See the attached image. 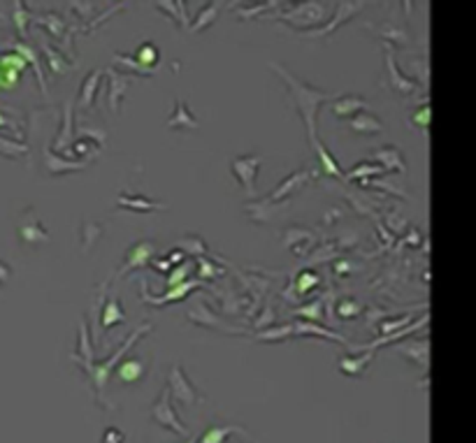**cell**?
I'll use <instances>...</instances> for the list:
<instances>
[{
  "label": "cell",
  "instance_id": "obj_1",
  "mask_svg": "<svg viewBox=\"0 0 476 443\" xmlns=\"http://www.w3.org/2000/svg\"><path fill=\"white\" fill-rule=\"evenodd\" d=\"M272 70H275L279 77L286 81V86H289V93L291 98L296 100V107L302 117V124L307 128V140L312 144L316 140V117H319V110L323 103L328 100H335V93L332 91H323V88H316L312 84H307L305 79L296 77L289 67H284L282 63H275V60H270L267 63Z\"/></svg>",
  "mask_w": 476,
  "mask_h": 443
},
{
  "label": "cell",
  "instance_id": "obj_2",
  "mask_svg": "<svg viewBox=\"0 0 476 443\" xmlns=\"http://www.w3.org/2000/svg\"><path fill=\"white\" fill-rule=\"evenodd\" d=\"M151 330H154V325L151 323H145V325H140L138 330H135L131 337H128L126 341H124V346H119V350L117 353H112L107 360L105 362H84V360H70L74 362V364H79L81 366V371L86 373L88 376V381L93 383V388H95V399H98V404H103L105 406V397H103V390H105V385H107V381H110V373L114 371V366L121 362V357H124L128 350H131L135 343H138V339L142 337V334H149Z\"/></svg>",
  "mask_w": 476,
  "mask_h": 443
},
{
  "label": "cell",
  "instance_id": "obj_3",
  "mask_svg": "<svg viewBox=\"0 0 476 443\" xmlns=\"http://www.w3.org/2000/svg\"><path fill=\"white\" fill-rule=\"evenodd\" d=\"M291 7L289 12H277V14H263V19H279L286 26H291L293 30L300 33H309L326 24L328 10L330 7L326 3H296V5H286Z\"/></svg>",
  "mask_w": 476,
  "mask_h": 443
},
{
  "label": "cell",
  "instance_id": "obj_4",
  "mask_svg": "<svg viewBox=\"0 0 476 443\" xmlns=\"http://www.w3.org/2000/svg\"><path fill=\"white\" fill-rule=\"evenodd\" d=\"M186 318L191 320L193 325L198 327H205V330H214V332H223V334H232V337H246V330H242V327H232L225 323L223 318H218L214 311L207 307L205 300H195L191 307L186 311Z\"/></svg>",
  "mask_w": 476,
  "mask_h": 443
},
{
  "label": "cell",
  "instance_id": "obj_5",
  "mask_svg": "<svg viewBox=\"0 0 476 443\" xmlns=\"http://www.w3.org/2000/svg\"><path fill=\"white\" fill-rule=\"evenodd\" d=\"M168 390L172 395V399L184 404V406H193V404H198L200 399H205V395L191 383V378L186 376L184 366L179 362L172 364L168 371Z\"/></svg>",
  "mask_w": 476,
  "mask_h": 443
},
{
  "label": "cell",
  "instance_id": "obj_6",
  "mask_svg": "<svg viewBox=\"0 0 476 443\" xmlns=\"http://www.w3.org/2000/svg\"><path fill=\"white\" fill-rule=\"evenodd\" d=\"M151 418H154V423H158L161 427H168V430H172L175 434L191 439V430L181 423L175 414V409H172V395L168 390V385L163 388L161 395H158V399L154 402V406H151Z\"/></svg>",
  "mask_w": 476,
  "mask_h": 443
},
{
  "label": "cell",
  "instance_id": "obj_7",
  "mask_svg": "<svg viewBox=\"0 0 476 443\" xmlns=\"http://www.w3.org/2000/svg\"><path fill=\"white\" fill-rule=\"evenodd\" d=\"M260 163H263L260 154H244V156H237L230 160V170L237 177V181L242 183V188H244L249 200L256 197V177H258Z\"/></svg>",
  "mask_w": 476,
  "mask_h": 443
},
{
  "label": "cell",
  "instance_id": "obj_8",
  "mask_svg": "<svg viewBox=\"0 0 476 443\" xmlns=\"http://www.w3.org/2000/svg\"><path fill=\"white\" fill-rule=\"evenodd\" d=\"M291 209H293L291 200L272 202L267 197H256V200H249L244 204L246 216L249 220H253V223H272L275 218H284Z\"/></svg>",
  "mask_w": 476,
  "mask_h": 443
},
{
  "label": "cell",
  "instance_id": "obj_9",
  "mask_svg": "<svg viewBox=\"0 0 476 443\" xmlns=\"http://www.w3.org/2000/svg\"><path fill=\"white\" fill-rule=\"evenodd\" d=\"M362 7H365L362 0H342V3L335 5V14H332V19H328L321 28L309 30L307 35H312V37H330L339 26H344L346 21H351L353 17H358V14L362 12Z\"/></svg>",
  "mask_w": 476,
  "mask_h": 443
},
{
  "label": "cell",
  "instance_id": "obj_10",
  "mask_svg": "<svg viewBox=\"0 0 476 443\" xmlns=\"http://www.w3.org/2000/svg\"><path fill=\"white\" fill-rule=\"evenodd\" d=\"M154 258H156V242L142 239L138 244H133V246L126 251L124 265L119 267V272H117L114 279H121L124 274H131L133 270H142V267H147L151 260H154Z\"/></svg>",
  "mask_w": 476,
  "mask_h": 443
},
{
  "label": "cell",
  "instance_id": "obj_11",
  "mask_svg": "<svg viewBox=\"0 0 476 443\" xmlns=\"http://www.w3.org/2000/svg\"><path fill=\"white\" fill-rule=\"evenodd\" d=\"M19 239L24 244H47L49 242V230L42 225V220L35 216V209H24L17 225Z\"/></svg>",
  "mask_w": 476,
  "mask_h": 443
},
{
  "label": "cell",
  "instance_id": "obj_12",
  "mask_svg": "<svg viewBox=\"0 0 476 443\" xmlns=\"http://www.w3.org/2000/svg\"><path fill=\"white\" fill-rule=\"evenodd\" d=\"M316 179V172H312V170H307V167H300V170H296L293 174H289L279 186L272 190L270 195H265L267 200H272V202H284L286 197H291L293 193H298L300 188H305L309 181H314Z\"/></svg>",
  "mask_w": 476,
  "mask_h": 443
},
{
  "label": "cell",
  "instance_id": "obj_13",
  "mask_svg": "<svg viewBox=\"0 0 476 443\" xmlns=\"http://www.w3.org/2000/svg\"><path fill=\"white\" fill-rule=\"evenodd\" d=\"M140 286H142V297H140V300H142V302H147V304H151V307H163V304H172V302H177V300H184V297H186L188 293H193V290L202 288L200 281H186V284L175 286V288H168V293L161 295V297H156V295H151V293H149L147 281H142Z\"/></svg>",
  "mask_w": 476,
  "mask_h": 443
},
{
  "label": "cell",
  "instance_id": "obj_14",
  "mask_svg": "<svg viewBox=\"0 0 476 443\" xmlns=\"http://www.w3.org/2000/svg\"><path fill=\"white\" fill-rule=\"evenodd\" d=\"M284 244L286 249L293 251V256L298 258H305L309 251H312V246L316 244V232L309 230V227L305 225H293V227H286L284 232Z\"/></svg>",
  "mask_w": 476,
  "mask_h": 443
},
{
  "label": "cell",
  "instance_id": "obj_15",
  "mask_svg": "<svg viewBox=\"0 0 476 443\" xmlns=\"http://www.w3.org/2000/svg\"><path fill=\"white\" fill-rule=\"evenodd\" d=\"M147 371H149V360H145V357H140V355L126 357V360H121L114 366V376L121 385L140 383V381L147 376Z\"/></svg>",
  "mask_w": 476,
  "mask_h": 443
},
{
  "label": "cell",
  "instance_id": "obj_16",
  "mask_svg": "<svg viewBox=\"0 0 476 443\" xmlns=\"http://www.w3.org/2000/svg\"><path fill=\"white\" fill-rule=\"evenodd\" d=\"M293 337H321V339H330V341L344 343V346H349L353 350L362 348V346H358V343H351L346 337H342L339 332L328 330V327H323L319 323H309V320H298V323H293Z\"/></svg>",
  "mask_w": 476,
  "mask_h": 443
},
{
  "label": "cell",
  "instance_id": "obj_17",
  "mask_svg": "<svg viewBox=\"0 0 476 443\" xmlns=\"http://www.w3.org/2000/svg\"><path fill=\"white\" fill-rule=\"evenodd\" d=\"M107 77H110V88H107V107L112 114H119L121 100L126 98V91L131 88L133 79L128 74H121L119 67H107Z\"/></svg>",
  "mask_w": 476,
  "mask_h": 443
},
{
  "label": "cell",
  "instance_id": "obj_18",
  "mask_svg": "<svg viewBox=\"0 0 476 443\" xmlns=\"http://www.w3.org/2000/svg\"><path fill=\"white\" fill-rule=\"evenodd\" d=\"M386 72H388V86L395 91V93L411 95L414 91H416V81L399 72V67L395 63V53H392V47L386 49Z\"/></svg>",
  "mask_w": 476,
  "mask_h": 443
},
{
  "label": "cell",
  "instance_id": "obj_19",
  "mask_svg": "<svg viewBox=\"0 0 476 443\" xmlns=\"http://www.w3.org/2000/svg\"><path fill=\"white\" fill-rule=\"evenodd\" d=\"M44 167H47V172L51 174V177H63V174L84 170V167H88V163H81V160H74V158L58 156V154H54V151L47 147V149H44Z\"/></svg>",
  "mask_w": 476,
  "mask_h": 443
},
{
  "label": "cell",
  "instance_id": "obj_20",
  "mask_svg": "<svg viewBox=\"0 0 476 443\" xmlns=\"http://www.w3.org/2000/svg\"><path fill=\"white\" fill-rule=\"evenodd\" d=\"M369 158L374 160L376 165L383 167V172H406V163H404V156L402 151L397 147H392V144H386V147L381 149H374Z\"/></svg>",
  "mask_w": 476,
  "mask_h": 443
},
{
  "label": "cell",
  "instance_id": "obj_21",
  "mask_svg": "<svg viewBox=\"0 0 476 443\" xmlns=\"http://www.w3.org/2000/svg\"><path fill=\"white\" fill-rule=\"evenodd\" d=\"M117 207L128 209V211H135V213H151V211L168 209V204L156 202V200H151V197H145V195L119 193V195H117Z\"/></svg>",
  "mask_w": 476,
  "mask_h": 443
},
{
  "label": "cell",
  "instance_id": "obj_22",
  "mask_svg": "<svg viewBox=\"0 0 476 443\" xmlns=\"http://www.w3.org/2000/svg\"><path fill=\"white\" fill-rule=\"evenodd\" d=\"M367 107H369V100H365V98L358 93L337 95L335 100H332V112H335V117L339 119H353L356 114L367 112Z\"/></svg>",
  "mask_w": 476,
  "mask_h": 443
},
{
  "label": "cell",
  "instance_id": "obj_23",
  "mask_svg": "<svg viewBox=\"0 0 476 443\" xmlns=\"http://www.w3.org/2000/svg\"><path fill=\"white\" fill-rule=\"evenodd\" d=\"M63 110V124H60V133L56 135L54 142V154H63L67 158V151H70L72 142H74V128H72V103L67 100Z\"/></svg>",
  "mask_w": 476,
  "mask_h": 443
},
{
  "label": "cell",
  "instance_id": "obj_24",
  "mask_svg": "<svg viewBox=\"0 0 476 443\" xmlns=\"http://www.w3.org/2000/svg\"><path fill=\"white\" fill-rule=\"evenodd\" d=\"M168 128L170 131H195V128H198V119L188 110V103L177 98L175 110H172V114L168 117Z\"/></svg>",
  "mask_w": 476,
  "mask_h": 443
},
{
  "label": "cell",
  "instance_id": "obj_25",
  "mask_svg": "<svg viewBox=\"0 0 476 443\" xmlns=\"http://www.w3.org/2000/svg\"><path fill=\"white\" fill-rule=\"evenodd\" d=\"M121 323H126V313L121 309V302L117 295H110L105 300L103 309H100V330L110 332L112 327H117Z\"/></svg>",
  "mask_w": 476,
  "mask_h": 443
},
{
  "label": "cell",
  "instance_id": "obj_26",
  "mask_svg": "<svg viewBox=\"0 0 476 443\" xmlns=\"http://www.w3.org/2000/svg\"><path fill=\"white\" fill-rule=\"evenodd\" d=\"M100 81H103L100 67H95L93 72L86 74L84 81H81V88H79V100H77L79 110H91V107H93L95 93H98V88H100Z\"/></svg>",
  "mask_w": 476,
  "mask_h": 443
},
{
  "label": "cell",
  "instance_id": "obj_27",
  "mask_svg": "<svg viewBox=\"0 0 476 443\" xmlns=\"http://www.w3.org/2000/svg\"><path fill=\"white\" fill-rule=\"evenodd\" d=\"M376 350H365L362 355L353 357V355H342L339 357V371L346 373V376H362L367 371L369 362H372Z\"/></svg>",
  "mask_w": 476,
  "mask_h": 443
},
{
  "label": "cell",
  "instance_id": "obj_28",
  "mask_svg": "<svg viewBox=\"0 0 476 443\" xmlns=\"http://www.w3.org/2000/svg\"><path fill=\"white\" fill-rule=\"evenodd\" d=\"M232 434H242V437H249V432L239 425H211L209 430H205L200 439H195L198 443H225Z\"/></svg>",
  "mask_w": 476,
  "mask_h": 443
},
{
  "label": "cell",
  "instance_id": "obj_29",
  "mask_svg": "<svg viewBox=\"0 0 476 443\" xmlns=\"http://www.w3.org/2000/svg\"><path fill=\"white\" fill-rule=\"evenodd\" d=\"M349 128L353 133L376 135V133H383V121L372 112H360L353 119H349Z\"/></svg>",
  "mask_w": 476,
  "mask_h": 443
},
{
  "label": "cell",
  "instance_id": "obj_30",
  "mask_svg": "<svg viewBox=\"0 0 476 443\" xmlns=\"http://www.w3.org/2000/svg\"><path fill=\"white\" fill-rule=\"evenodd\" d=\"M312 147L316 149V154H319V160H321V167H323V172L328 174V177H335V179H346V174L342 172V167H339V163H337V158L330 154V151L323 147V142L316 137V140L312 142Z\"/></svg>",
  "mask_w": 476,
  "mask_h": 443
},
{
  "label": "cell",
  "instance_id": "obj_31",
  "mask_svg": "<svg viewBox=\"0 0 476 443\" xmlns=\"http://www.w3.org/2000/svg\"><path fill=\"white\" fill-rule=\"evenodd\" d=\"M14 53H19V56L24 58L26 63L33 65V72H35V77H37V84H40V91H42L44 95H47V81H44V74H42V67H40V60H37L35 49L30 47V44L19 40V42H14Z\"/></svg>",
  "mask_w": 476,
  "mask_h": 443
},
{
  "label": "cell",
  "instance_id": "obj_32",
  "mask_svg": "<svg viewBox=\"0 0 476 443\" xmlns=\"http://www.w3.org/2000/svg\"><path fill=\"white\" fill-rule=\"evenodd\" d=\"M369 30H374V35L379 37H386L390 44H395V47H404V44H409V35L404 33V28H399L395 24H383V26H376V24H367Z\"/></svg>",
  "mask_w": 476,
  "mask_h": 443
},
{
  "label": "cell",
  "instance_id": "obj_33",
  "mask_svg": "<svg viewBox=\"0 0 476 443\" xmlns=\"http://www.w3.org/2000/svg\"><path fill=\"white\" fill-rule=\"evenodd\" d=\"M103 234V225L98 223V220H84L79 227V239H81V253H91L93 251V246L98 244V239H100Z\"/></svg>",
  "mask_w": 476,
  "mask_h": 443
},
{
  "label": "cell",
  "instance_id": "obj_34",
  "mask_svg": "<svg viewBox=\"0 0 476 443\" xmlns=\"http://www.w3.org/2000/svg\"><path fill=\"white\" fill-rule=\"evenodd\" d=\"M154 7H158L161 12H168V17L175 19L177 28H191V24H188V14H186V3L165 0V3H154Z\"/></svg>",
  "mask_w": 476,
  "mask_h": 443
},
{
  "label": "cell",
  "instance_id": "obj_35",
  "mask_svg": "<svg viewBox=\"0 0 476 443\" xmlns=\"http://www.w3.org/2000/svg\"><path fill=\"white\" fill-rule=\"evenodd\" d=\"M293 337V323L289 325H270L265 330H258L256 332V339L258 341H265V343H284Z\"/></svg>",
  "mask_w": 476,
  "mask_h": 443
},
{
  "label": "cell",
  "instance_id": "obj_36",
  "mask_svg": "<svg viewBox=\"0 0 476 443\" xmlns=\"http://www.w3.org/2000/svg\"><path fill=\"white\" fill-rule=\"evenodd\" d=\"M177 246H179V251H184L186 258L188 256H191V258H202V256L209 253L207 244H205V239H202L200 234H184L179 239Z\"/></svg>",
  "mask_w": 476,
  "mask_h": 443
},
{
  "label": "cell",
  "instance_id": "obj_37",
  "mask_svg": "<svg viewBox=\"0 0 476 443\" xmlns=\"http://www.w3.org/2000/svg\"><path fill=\"white\" fill-rule=\"evenodd\" d=\"M133 58L138 60L142 67H147V70H154V67L158 65V60H161V49H158L154 42L147 40V42L140 44Z\"/></svg>",
  "mask_w": 476,
  "mask_h": 443
},
{
  "label": "cell",
  "instance_id": "obj_38",
  "mask_svg": "<svg viewBox=\"0 0 476 443\" xmlns=\"http://www.w3.org/2000/svg\"><path fill=\"white\" fill-rule=\"evenodd\" d=\"M218 12H221V5L218 3H207L202 10L198 12V17H195V21L191 24V33H200V30H205V28H209L214 21L218 19Z\"/></svg>",
  "mask_w": 476,
  "mask_h": 443
},
{
  "label": "cell",
  "instance_id": "obj_39",
  "mask_svg": "<svg viewBox=\"0 0 476 443\" xmlns=\"http://www.w3.org/2000/svg\"><path fill=\"white\" fill-rule=\"evenodd\" d=\"M397 353H402L404 357H409V360L416 364V366H428V348L425 343H411V341H404L395 346Z\"/></svg>",
  "mask_w": 476,
  "mask_h": 443
},
{
  "label": "cell",
  "instance_id": "obj_40",
  "mask_svg": "<svg viewBox=\"0 0 476 443\" xmlns=\"http://www.w3.org/2000/svg\"><path fill=\"white\" fill-rule=\"evenodd\" d=\"M335 311H337V316L342 320H353V318H358L362 311H365V304H362L360 300H356V297H344V300L337 302Z\"/></svg>",
  "mask_w": 476,
  "mask_h": 443
},
{
  "label": "cell",
  "instance_id": "obj_41",
  "mask_svg": "<svg viewBox=\"0 0 476 443\" xmlns=\"http://www.w3.org/2000/svg\"><path fill=\"white\" fill-rule=\"evenodd\" d=\"M379 174H383V167L376 163H369V160H362V163L346 174V181H356V179H376Z\"/></svg>",
  "mask_w": 476,
  "mask_h": 443
},
{
  "label": "cell",
  "instance_id": "obj_42",
  "mask_svg": "<svg viewBox=\"0 0 476 443\" xmlns=\"http://www.w3.org/2000/svg\"><path fill=\"white\" fill-rule=\"evenodd\" d=\"M42 51H44V56H47V63L51 67L49 72H54V74H67V72H70V63H67V58L58 56V51L51 49L44 40H42Z\"/></svg>",
  "mask_w": 476,
  "mask_h": 443
},
{
  "label": "cell",
  "instance_id": "obj_43",
  "mask_svg": "<svg viewBox=\"0 0 476 443\" xmlns=\"http://www.w3.org/2000/svg\"><path fill=\"white\" fill-rule=\"evenodd\" d=\"M195 272V265L191 260H184L181 265L172 267L170 270V277H168V288H175V286H181L186 284V281H191V274Z\"/></svg>",
  "mask_w": 476,
  "mask_h": 443
},
{
  "label": "cell",
  "instance_id": "obj_44",
  "mask_svg": "<svg viewBox=\"0 0 476 443\" xmlns=\"http://www.w3.org/2000/svg\"><path fill=\"white\" fill-rule=\"evenodd\" d=\"M112 60H114V63H119V65H124L126 72H135L138 77H154V70H147V67H142L133 56H124L121 51H114Z\"/></svg>",
  "mask_w": 476,
  "mask_h": 443
},
{
  "label": "cell",
  "instance_id": "obj_45",
  "mask_svg": "<svg viewBox=\"0 0 476 443\" xmlns=\"http://www.w3.org/2000/svg\"><path fill=\"white\" fill-rule=\"evenodd\" d=\"M319 286H321V277L314 270H305L296 279V290H298L300 295H309L312 290H316Z\"/></svg>",
  "mask_w": 476,
  "mask_h": 443
},
{
  "label": "cell",
  "instance_id": "obj_46",
  "mask_svg": "<svg viewBox=\"0 0 476 443\" xmlns=\"http://www.w3.org/2000/svg\"><path fill=\"white\" fill-rule=\"evenodd\" d=\"M296 316L300 320H309V323H319L323 318V300H314V302L305 304V307H298Z\"/></svg>",
  "mask_w": 476,
  "mask_h": 443
},
{
  "label": "cell",
  "instance_id": "obj_47",
  "mask_svg": "<svg viewBox=\"0 0 476 443\" xmlns=\"http://www.w3.org/2000/svg\"><path fill=\"white\" fill-rule=\"evenodd\" d=\"M12 19H14V26H17V30H19V35L21 37H26L28 35V21L33 19L28 14V10H26V5L24 3H14V14H12Z\"/></svg>",
  "mask_w": 476,
  "mask_h": 443
},
{
  "label": "cell",
  "instance_id": "obj_48",
  "mask_svg": "<svg viewBox=\"0 0 476 443\" xmlns=\"http://www.w3.org/2000/svg\"><path fill=\"white\" fill-rule=\"evenodd\" d=\"M28 151V147L26 144H21V142H12V140H3L0 137V156H5V158H21Z\"/></svg>",
  "mask_w": 476,
  "mask_h": 443
},
{
  "label": "cell",
  "instance_id": "obj_49",
  "mask_svg": "<svg viewBox=\"0 0 476 443\" xmlns=\"http://www.w3.org/2000/svg\"><path fill=\"white\" fill-rule=\"evenodd\" d=\"M279 3H260V5H251V7H237V17L239 19H253V17H263L265 10H277Z\"/></svg>",
  "mask_w": 476,
  "mask_h": 443
},
{
  "label": "cell",
  "instance_id": "obj_50",
  "mask_svg": "<svg viewBox=\"0 0 476 443\" xmlns=\"http://www.w3.org/2000/svg\"><path fill=\"white\" fill-rule=\"evenodd\" d=\"M406 323H409V316H399L395 320H383V323L379 325V330H381V337L379 339H386V337H390V334L404 330Z\"/></svg>",
  "mask_w": 476,
  "mask_h": 443
},
{
  "label": "cell",
  "instance_id": "obj_51",
  "mask_svg": "<svg viewBox=\"0 0 476 443\" xmlns=\"http://www.w3.org/2000/svg\"><path fill=\"white\" fill-rule=\"evenodd\" d=\"M40 24L47 26L54 37H60V35L65 33V21L60 19L58 14H47V17H42V19H40Z\"/></svg>",
  "mask_w": 476,
  "mask_h": 443
},
{
  "label": "cell",
  "instance_id": "obj_52",
  "mask_svg": "<svg viewBox=\"0 0 476 443\" xmlns=\"http://www.w3.org/2000/svg\"><path fill=\"white\" fill-rule=\"evenodd\" d=\"M126 441V434L119 430V427H107V430L103 432V443H124Z\"/></svg>",
  "mask_w": 476,
  "mask_h": 443
},
{
  "label": "cell",
  "instance_id": "obj_53",
  "mask_svg": "<svg viewBox=\"0 0 476 443\" xmlns=\"http://www.w3.org/2000/svg\"><path fill=\"white\" fill-rule=\"evenodd\" d=\"M411 121H414V126L428 128V126H430V107H428V105H425V107H421V110L411 117Z\"/></svg>",
  "mask_w": 476,
  "mask_h": 443
},
{
  "label": "cell",
  "instance_id": "obj_54",
  "mask_svg": "<svg viewBox=\"0 0 476 443\" xmlns=\"http://www.w3.org/2000/svg\"><path fill=\"white\" fill-rule=\"evenodd\" d=\"M149 265L154 267L156 272H163V274H168L172 270V265H170L168 258H154V260H151Z\"/></svg>",
  "mask_w": 476,
  "mask_h": 443
},
{
  "label": "cell",
  "instance_id": "obj_55",
  "mask_svg": "<svg viewBox=\"0 0 476 443\" xmlns=\"http://www.w3.org/2000/svg\"><path fill=\"white\" fill-rule=\"evenodd\" d=\"M165 258H168V260H170V265H172V267H177V265H181V263H184V260H188V258H186V253H184V251H179V249H175V251H170V253H168V256H165Z\"/></svg>",
  "mask_w": 476,
  "mask_h": 443
},
{
  "label": "cell",
  "instance_id": "obj_56",
  "mask_svg": "<svg viewBox=\"0 0 476 443\" xmlns=\"http://www.w3.org/2000/svg\"><path fill=\"white\" fill-rule=\"evenodd\" d=\"M10 274H12V270H10V265H7V263H3V260H0V284H3V281H7V279H10Z\"/></svg>",
  "mask_w": 476,
  "mask_h": 443
},
{
  "label": "cell",
  "instance_id": "obj_57",
  "mask_svg": "<svg viewBox=\"0 0 476 443\" xmlns=\"http://www.w3.org/2000/svg\"><path fill=\"white\" fill-rule=\"evenodd\" d=\"M0 128H17V126H14V124H12V121H10V119H7V117H5V114H3V112H0Z\"/></svg>",
  "mask_w": 476,
  "mask_h": 443
},
{
  "label": "cell",
  "instance_id": "obj_58",
  "mask_svg": "<svg viewBox=\"0 0 476 443\" xmlns=\"http://www.w3.org/2000/svg\"><path fill=\"white\" fill-rule=\"evenodd\" d=\"M188 443H195V439H191V441H188Z\"/></svg>",
  "mask_w": 476,
  "mask_h": 443
}]
</instances>
